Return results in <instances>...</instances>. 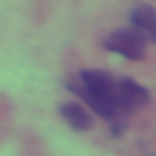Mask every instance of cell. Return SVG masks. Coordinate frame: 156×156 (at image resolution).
I'll return each mask as SVG.
<instances>
[{"label":"cell","mask_w":156,"mask_h":156,"mask_svg":"<svg viewBox=\"0 0 156 156\" xmlns=\"http://www.w3.org/2000/svg\"><path fill=\"white\" fill-rule=\"evenodd\" d=\"M78 85H69L99 117L108 119L112 131H124V112L117 101V78L103 71H83Z\"/></svg>","instance_id":"1"},{"label":"cell","mask_w":156,"mask_h":156,"mask_svg":"<svg viewBox=\"0 0 156 156\" xmlns=\"http://www.w3.org/2000/svg\"><path fill=\"white\" fill-rule=\"evenodd\" d=\"M145 41L147 39L142 37L138 30L129 28V30H117L112 32L110 37H106L103 46L112 53L122 55V58H129V60H140L142 53H145Z\"/></svg>","instance_id":"2"},{"label":"cell","mask_w":156,"mask_h":156,"mask_svg":"<svg viewBox=\"0 0 156 156\" xmlns=\"http://www.w3.org/2000/svg\"><path fill=\"white\" fill-rule=\"evenodd\" d=\"M117 101H119L122 112L129 115L133 108L142 106L147 101V90L140 87L131 78H117Z\"/></svg>","instance_id":"3"},{"label":"cell","mask_w":156,"mask_h":156,"mask_svg":"<svg viewBox=\"0 0 156 156\" xmlns=\"http://www.w3.org/2000/svg\"><path fill=\"white\" fill-rule=\"evenodd\" d=\"M60 112H62L64 122L71 129H76V131H85V129L92 126V115L83 106H78V103H62Z\"/></svg>","instance_id":"4"},{"label":"cell","mask_w":156,"mask_h":156,"mask_svg":"<svg viewBox=\"0 0 156 156\" xmlns=\"http://www.w3.org/2000/svg\"><path fill=\"white\" fill-rule=\"evenodd\" d=\"M131 23H133V30H138L147 41H154L156 19H154V9L151 7H138L131 14Z\"/></svg>","instance_id":"5"}]
</instances>
